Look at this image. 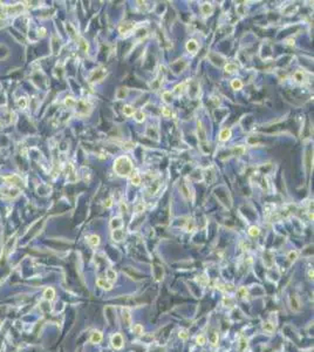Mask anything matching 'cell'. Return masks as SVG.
Masks as SVG:
<instances>
[{
	"mask_svg": "<svg viewBox=\"0 0 314 352\" xmlns=\"http://www.w3.org/2000/svg\"><path fill=\"white\" fill-rule=\"evenodd\" d=\"M237 295H238L239 298H245V297L247 296V290H246V288L240 286V288L237 290Z\"/></svg>",
	"mask_w": 314,
	"mask_h": 352,
	"instance_id": "d590c367",
	"label": "cell"
},
{
	"mask_svg": "<svg viewBox=\"0 0 314 352\" xmlns=\"http://www.w3.org/2000/svg\"><path fill=\"white\" fill-rule=\"evenodd\" d=\"M231 136V129L230 128H224L220 133H219V140L220 141H227Z\"/></svg>",
	"mask_w": 314,
	"mask_h": 352,
	"instance_id": "9a60e30c",
	"label": "cell"
},
{
	"mask_svg": "<svg viewBox=\"0 0 314 352\" xmlns=\"http://www.w3.org/2000/svg\"><path fill=\"white\" fill-rule=\"evenodd\" d=\"M201 11H202V13H203L204 15H210V14L212 13V11H213V8H212V5H211V4H209V2H205V4H203V5L201 6Z\"/></svg>",
	"mask_w": 314,
	"mask_h": 352,
	"instance_id": "d6986e66",
	"label": "cell"
},
{
	"mask_svg": "<svg viewBox=\"0 0 314 352\" xmlns=\"http://www.w3.org/2000/svg\"><path fill=\"white\" fill-rule=\"evenodd\" d=\"M135 28V22H124L118 27V31L121 34H129Z\"/></svg>",
	"mask_w": 314,
	"mask_h": 352,
	"instance_id": "8992f818",
	"label": "cell"
},
{
	"mask_svg": "<svg viewBox=\"0 0 314 352\" xmlns=\"http://www.w3.org/2000/svg\"><path fill=\"white\" fill-rule=\"evenodd\" d=\"M287 258H288L290 262H294V261H297V258H298V253H297L295 250L290 251V253L287 254Z\"/></svg>",
	"mask_w": 314,
	"mask_h": 352,
	"instance_id": "74e56055",
	"label": "cell"
},
{
	"mask_svg": "<svg viewBox=\"0 0 314 352\" xmlns=\"http://www.w3.org/2000/svg\"><path fill=\"white\" fill-rule=\"evenodd\" d=\"M248 234H250L252 237H257V236L260 234V230H259V228H258V227H256V225H252V227L250 228V230H248Z\"/></svg>",
	"mask_w": 314,
	"mask_h": 352,
	"instance_id": "e575fe53",
	"label": "cell"
},
{
	"mask_svg": "<svg viewBox=\"0 0 314 352\" xmlns=\"http://www.w3.org/2000/svg\"><path fill=\"white\" fill-rule=\"evenodd\" d=\"M130 180H131V183H132V184H135V185H138V184H141V176L138 175L137 173H131V177H130Z\"/></svg>",
	"mask_w": 314,
	"mask_h": 352,
	"instance_id": "f1b7e54d",
	"label": "cell"
},
{
	"mask_svg": "<svg viewBox=\"0 0 314 352\" xmlns=\"http://www.w3.org/2000/svg\"><path fill=\"white\" fill-rule=\"evenodd\" d=\"M43 297L47 300H53L54 297H55V290L53 288H47L45 290V292H43Z\"/></svg>",
	"mask_w": 314,
	"mask_h": 352,
	"instance_id": "e0dca14e",
	"label": "cell"
},
{
	"mask_svg": "<svg viewBox=\"0 0 314 352\" xmlns=\"http://www.w3.org/2000/svg\"><path fill=\"white\" fill-rule=\"evenodd\" d=\"M19 194V190L18 189H2V197L4 198H14L16 197Z\"/></svg>",
	"mask_w": 314,
	"mask_h": 352,
	"instance_id": "ba28073f",
	"label": "cell"
},
{
	"mask_svg": "<svg viewBox=\"0 0 314 352\" xmlns=\"http://www.w3.org/2000/svg\"><path fill=\"white\" fill-rule=\"evenodd\" d=\"M105 202H107V203H105V205L107 207V208H109V207L111 205V200H110V198H108Z\"/></svg>",
	"mask_w": 314,
	"mask_h": 352,
	"instance_id": "681fc988",
	"label": "cell"
},
{
	"mask_svg": "<svg viewBox=\"0 0 314 352\" xmlns=\"http://www.w3.org/2000/svg\"><path fill=\"white\" fill-rule=\"evenodd\" d=\"M187 49H188V52H190V53H196L197 52V49H198V44H197V41L196 40H194V39H190L188 42H187Z\"/></svg>",
	"mask_w": 314,
	"mask_h": 352,
	"instance_id": "30bf717a",
	"label": "cell"
},
{
	"mask_svg": "<svg viewBox=\"0 0 314 352\" xmlns=\"http://www.w3.org/2000/svg\"><path fill=\"white\" fill-rule=\"evenodd\" d=\"M178 337L181 338V339H183V341H185V339H188V337H189V333H188V330H181L179 332H178Z\"/></svg>",
	"mask_w": 314,
	"mask_h": 352,
	"instance_id": "60d3db41",
	"label": "cell"
},
{
	"mask_svg": "<svg viewBox=\"0 0 314 352\" xmlns=\"http://www.w3.org/2000/svg\"><path fill=\"white\" fill-rule=\"evenodd\" d=\"M134 116H135V120H136L137 122H143L144 119H145V115H144V113H143L142 110L135 112V113H134Z\"/></svg>",
	"mask_w": 314,
	"mask_h": 352,
	"instance_id": "4dcf8cb0",
	"label": "cell"
},
{
	"mask_svg": "<svg viewBox=\"0 0 314 352\" xmlns=\"http://www.w3.org/2000/svg\"><path fill=\"white\" fill-rule=\"evenodd\" d=\"M127 95H128V88H127V87L118 88V89H117V92H116V97H117L118 100H121V99H124Z\"/></svg>",
	"mask_w": 314,
	"mask_h": 352,
	"instance_id": "603a6c76",
	"label": "cell"
},
{
	"mask_svg": "<svg viewBox=\"0 0 314 352\" xmlns=\"http://www.w3.org/2000/svg\"><path fill=\"white\" fill-rule=\"evenodd\" d=\"M65 104L68 107V108H74L76 106V101L74 97H70V96H67L65 99Z\"/></svg>",
	"mask_w": 314,
	"mask_h": 352,
	"instance_id": "484cf974",
	"label": "cell"
},
{
	"mask_svg": "<svg viewBox=\"0 0 314 352\" xmlns=\"http://www.w3.org/2000/svg\"><path fill=\"white\" fill-rule=\"evenodd\" d=\"M105 74H107V69L103 67H100V68L93 71L89 75V82H98V81L103 80Z\"/></svg>",
	"mask_w": 314,
	"mask_h": 352,
	"instance_id": "3957f363",
	"label": "cell"
},
{
	"mask_svg": "<svg viewBox=\"0 0 314 352\" xmlns=\"http://www.w3.org/2000/svg\"><path fill=\"white\" fill-rule=\"evenodd\" d=\"M9 55V49L5 45H0V60L6 59Z\"/></svg>",
	"mask_w": 314,
	"mask_h": 352,
	"instance_id": "cb8c5ba5",
	"label": "cell"
},
{
	"mask_svg": "<svg viewBox=\"0 0 314 352\" xmlns=\"http://www.w3.org/2000/svg\"><path fill=\"white\" fill-rule=\"evenodd\" d=\"M185 89H187V82H182V84H179V85H177V86L175 87V93H176L177 95H179V94L184 93Z\"/></svg>",
	"mask_w": 314,
	"mask_h": 352,
	"instance_id": "83f0119b",
	"label": "cell"
},
{
	"mask_svg": "<svg viewBox=\"0 0 314 352\" xmlns=\"http://www.w3.org/2000/svg\"><path fill=\"white\" fill-rule=\"evenodd\" d=\"M162 97H163V100L167 102V103H170L171 101H172V93L171 92H164L163 94H162Z\"/></svg>",
	"mask_w": 314,
	"mask_h": 352,
	"instance_id": "836d02e7",
	"label": "cell"
},
{
	"mask_svg": "<svg viewBox=\"0 0 314 352\" xmlns=\"http://www.w3.org/2000/svg\"><path fill=\"white\" fill-rule=\"evenodd\" d=\"M110 343H111V346L115 349V350H120V349H122V346H123V337H122V335L121 333H115L112 337H111V341H110Z\"/></svg>",
	"mask_w": 314,
	"mask_h": 352,
	"instance_id": "277c9868",
	"label": "cell"
},
{
	"mask_svg": "<svg viewBox=\"0 0 314 352\" xmlns=\"http://www.w3.org/2000/svg\"><path fill=\"white\" fill-rule=\"evenodd\" d=\"M16 103H18L19 108H22V109H23V108L27 107V103H28V102H27V99H26V97H20V99L18 100Z\"/></svg>",
	"mask_w": 314,
	"mask_h": 352,
	"instance_id": "ab89813d",
	"label": "cell"
},
{
	"mask_svg": "<svg viewBox=\"0 0 314 352\" xmlns=\"http://www.w3.org/2000/svg\"><path fill=\"white\" fill-rule=\"evenodd\" d=\"M293 79H294L297 82H303V80H304V72H303V71H297V72L293 74Z\"/></svg>",
	"mask_w": 314,
	"mask_h": 352,
	"instance_id": "d6a6232c",
	"label": "cell"
},
{
	"mask_svg": "<svg viewBox=\"0 0 314 352\" xmlns=\"http://www.w3.org/2000/svg\"><path fill=\"white\" fill-rule=\"evenodd\" d=\"M307 273H308V278H310V279H313V269H310Z\"/></svg>",
	"mask_w": 314,
	"mask_h": 352,
	"instance_id": "c3c4849f",
	"label": "cell"
},
{
	"mask_svg": "<svg viewBox=\"0 0 314 352\" xmlns=\"http://www.w3.org/2000/svg\"><path fill=\"white\" fill-rule=\"evenodd\" d=\"M88 242H89L90 245H93V247H98V245L100 244L101 240H100V236H98V235H90L89 238H88Z\"/></svg>",
	"mask_w": 314,
	"mask_h": 352,
	"instance_id": "7402d4cb",
	"label": "cell"
},
{
	"mask_svg": "<svg viewBox=\"0 0 314 352\" xmlns=\"http://www.w3.org/2000/svg\"><path fill=\"white\" fill-rule=\"evenodd\" d=\"M288 302H290V306L293 311H299L300 310V302H299V298L295 293H292L290 297H288Z\"/></svg>",
	"mask_w": 314,
	"mask_h": 352,
	"instance_id": "5b68a950",
	"label": "cell"
},
{
	"mask_svg": "<svg viewBox=\"0 0 314 352\" xmlns=\"http://www.w3.org/2000/svg\"><path fill=\"white\" fill-rule=\"evenodd\" d=\"M196 342H197V344H198V345H204V344L206 343V338H205L203 335H199V336H197V338H196Z\"/></svg>",
	"mask_w": 314,
	"mask_h": 352,
	"instance_id": "b9f144b4",
	"label": "cell"
},
{
	"mask_svg": "<svg viewBox=\"0 0 314 352\" xmlns=\"http://www.w3.org/2000/svg\"><path fill=\"white\" fill-rule=\"evenodd\" d=\"M96 284H98V286H100L101 289L107 290V291H109V290L112 289V283H110V282L107 280L105 278H99V279L96 280Z\"/></svg>",
	"mask_w": 314,
	"mask_h": 352,
	"instance_id": "52a82bcc",
	"label": "cell"
},
{
	"mask_svg": "<svg viewBox=\"0 0 314 352\" xmlns=\"http://www.w3.org/2000/svg\"><path fill=\"white\" fill-rule=\"evenodd\" d=\"M114 170L118 176H128L132 173V162L128 156H120L114 162Z\"/></svg>",
	"mask_w": 314,
	"mask_h": 352,
	"instance_id": "6da1fadb",
	"label": "cell"
},
{
	"mask_svg": "<svg viewBox=\"0 0 314 352\" xmlns=\"http://www.w3.org/2000/svg\"><path fill=\"white\" fill-rule=\"evenodd\" d=\"M209 341H210V343H211L212 345H216V344L218 343V333H217V332H214V331H213L212 333H210Z\"/></svg>",
	"mask_w": 314,
	"mask_h": 352,
	"instance_id": "8d00e7d4",
	"label": "cell"
},
{
	"mask_svg": "<svg viewBox=\"0 0 314 352\" xmlns=\"http://www.w3.org/2000/svg\"><path fill=\"white\" fill-rule=\"evenodd\" d=\"M111 237H112L114 241H116V242H121V241L123 240V237H124V231H123L121 228H120V229H114L112 233H111Z\"/></svg>",
	"mask_w": 314,
	"mask_h": 352,
	"instance_id": "9c48e42d",
	"label": "cell"
},
{
	"mask_svg": "<svg viewBox=\"0 0 314 352\" xmlns=\"http://www.w3.org/2000/svg\"><path fill=\"white\" fill-rule=\"evenodd\" d=\"M143 210H144V205H143L142 203L138 204V205L136 207V211H137V212H141V211H143Z\"/></svg>",
	"mask_w": 314,
	"mask_h": 352,
	"instance_id": "bcb514c9",
	"label": "cell"
},
{
	"mask_svg": "<svg viewBox=\"0 0 314 352\" xmlns=\"http://www.w3.org/2000/svg\"><path fill=\"white\" fill-rule=\"evenodd\" d=\"M123 113H124V115H127V116H131V115H134V113H135V108H134L132 106H130V104H125V106L123 107Z\"/></svg>",
	"mask_w": 314,
	"mask_h": 352,
	"instance_id": "d4e9b609",
	"label": "cell"
},
{
	"mask_svg": "<svg viewBox=\"0 0 314 352\" xmlns=\"http://www.w3.org/2000/svg\"><path fill=\"white\" fill-rule=\"evenodd\" d=\"M123 222H122V218L121 217H115L110 221V228L114 230V229H120L122 227Z\"/></svg>",
	"mask_w": 314,
	"mask_h": 352,
	"instance_id": "2e32d148",
	"label": "cell"
},
{
	"mask_svg": "<svg viewBox=\"0 0 314 352\" xmlns=\"http://www.w3.org/2000/svg\"><path fill=\"white\" fill-rule=\"evenodd\" d=\"M231 87L233 88V89H236V90L241 89L243 88V82L239 79H234V80L231 81Z\"/></svg>",
	"mask_w": 314,
	"mask_h": 352,
	"instance_id": "1f68e13d",
	"label": "cell"
},
{
	"mask_svg": "<svg viewBox=\"0 0 314 352\" xmlns=\"http://www.w3.org/2000/svg\"><path fill=\"white\" fill-rule=\"evenodd\" d=\"M102 338H103V336H102V333L100 331H94L92 333V336H90V343L98 344V343H100L102 341Z\"/></svg>",
	"mask_w": 314,
	"mask_h": 352,
	"instance_id": "4fadbf2b",
	"label": "cell"
},
{
	"mask_svg": "<svg viewBox=\"0 0 314 352\" xmlns=\"http://www.w3.org/2000/svg\"><path fill=\"white\" fill-rule=\"evenodd\" d=\"M197 134H198V139L199 141H205L206 140V133H205V129L202 124V122L198 121L197 123Z\"/></svg>",
	"mask_w": 314,
	"mask_h": 352,
	"instance_id": "8fae6325",
	"label": "cell"
},
{
	"mask_svg": "<svg viewBox=\"0 0 314 352\" xmlns=\"http://www.w3.org/2000/svg\"><path fill=\"white\" fill-rule=\"evenodd\" d=\"M162 114H163L165 117H169V116L171 115V110H170V108H168V107H162Z\"/></svg>",
	"mask_w": 314,
	"mask_h": 352,
	"instance_id": "f6af8a7d",
	"label": "cell"
},
{
	"mask_svg": "<svg viewBox=\"0 0 314 352\" xmlns=\"http://www.w3.org/2000/svg\"><path fill=\"white\" fill-rule=\"evenodd\" d=\"M206 280H208V279H206L204 276H202V277H199V278H198V282H201V284H203V285H205Z\"/></svg>",
	"mask_w": 314,
	"mask_h": 352,
	"instance_id": "7dc6e473",
	"label": "cell"
},
{
	"mask_svg": "<svg viewBox=\"0 0 314 352\" xmlns=\"http://www.w3.org/2000/svg\"><path fill=\"white\" fill-rule=\"evenodd\" d=\"M75 107H76V114H79V115H88L92 110L90 103L87 101H83V100L76 102Z\"/></svg>",
	"mask_w": 314,
	"mask_h": 352,
	"instance_id": "7a4b0ae2",
	"label": "cell"
},
{
	"mask_svg": "<svg viewBox=\"0 0 314 352\" xmlns=\"http://www.w3.org/2000/svg\"><path fill=\"white\" fill-rule=\"evenodd\" d=\"M105 275H107V277H105V279L107 280H109L110 283H114L115 280H116V272L112 270V269H108L107 270V272H105Z\"/></svg>",
	"mask_w": 314,
	"mask_h": 352,
	"instance_id": "44dd1931",
	"label": "cell"
},
{
	"mask_svg": "<svg viewBox=\"0 0 314 352\" xmlns=\"http://www.w3.org/2000/svg\"><path fill=\"white\" fill-rule=\"evenodd\" d=\"M237 65L236 64H232V62H229V64H226L225 65V67H224V69L226 71V72H229V73H233V72H236L237 71Z\"/></svg>",
	"mask_w": 314,
	"mask_h": 352,
	"instance_id": "f546056e",
	"label": "cell"
},
{
	"mask_svg": "<svg viewBox=\"0 0 314 352\" xmlns=\"http://www.w3.org/2000/svg\"><path fill=\"white\" fill-rule=\"evenodd\" d=\"M4 180L6 181V182H8L9 184H20V183H22V181H21V178L19 177L18 175H9V176H5L4 177Z\"/></svg>",
	"mask_w": 314,
	"mask_h": 352,
	"instance_id": "7c38bea8",
	"label": "cell"
},
{
	"mask_svg": "<svg viewBox=\"0 0 314 352\" xmlns=\"http://www.w3.org/2000/svg\"><path fill=\"white\" fill-rule=\"evenodd\" d=\"M263 330L265 332H267V333H272L274 331V325L271 324V323H268V322H266V323L263 324Z\"/></svg>",
	"mask_w": 314,
	"mask_h": 352,
	"instance_id": "4316f807",
	"label": "cell"
},
{
	"mask_svg": "<svg viewBox=\"0 0 314 352\" xmlns=\"http://www.w3.org/2000/svg\"><path fill=\"white\" fill-rule=\"evenodd\" d=\"M7 11L8 14H18L20 11H22V6L21 5H14V6H7L5 8Z\"/></svg>",
	"mask_w": 314,
	"mask_h": 352,
	"instance_id": "5bb4252c",
	"label": "cell"
},
{
	"mask_svg": "<svg viewBox=\"0 0 314 352\" xmlns=\"http://www.w3.org/2000/svg\"><path fill=\"white\" fill-rule=\"evenodd\" d=\"M232 150H233L234 155H237V156H239V155H241L244 153V148L243 147H234Z\"/></svg>",
	"mask_w": 314,
	"mask_h": 352,
	"instance_id": "ee69618b",
	"label": "cell"
},
{
	"mask_svg": "<svg viewBox=\"0 0 314 352\" xmlns=\"http://www.w3.org/2000/svg\"><path fill=\"white\" fill-rule=\"evenodd\" d=\"M79 45H80V48H81L83 52H87V51H88V44H87V41H86V40L81 39Z\"/></svg>",
	"mask_w": 314,
	"mask_h": 352,
	"instance_id": "7bdbcfd3",
	"label": "cell"
},
{
	"mask_svg": "<svg viewBox=\"0 0 314 352\" xmlns=\"http://www.w3.org/2000/svg\"><path fill=\"white\" fill-rule=\"evenodd\" d=\"M122 317H123V321H124V323H125L127 325H130V324H131V316H130V311H129V309H127V308L123 309V311H122Z\"/></svg>",
	"mask_w": 314,
	"mask_h": 352,
	"instance_id": "ac0fdd59",
	"label": "cell"
},
{
	"mask_svg": "<svg viewBox=\"0 0 314 352\" xmlns=\"http://www.w3.org/2000/svg\"><path fill=\"white\" fill-rule=\"evenodd\" d=\"M132 331H134V333L141 336V335H143V326L141 324H135L132 328Z\"/></svg>",
	"mask_w": 314,
	"mask_h": 352,
	"instance_id": "f35d334b",
	"label": "cell"
},
{
	"mask_svg": "<svg viewBox=\"0 0 314 352\" xmlns=\"http://www.w3.org/2000/svg\"><path fill=\"white\" fill-rule=\"evenodd\" d=\"M264 263H265V265H266V266H268V268H271V266L273 265V258H272V254H271L270 251H266V253L264 254Z\"/></svg>",
	"mask_w": 314,
	"mask_h": 352,
	"instance_id": "ffe728a7",
	"label": "cell"
}]
</instances>
